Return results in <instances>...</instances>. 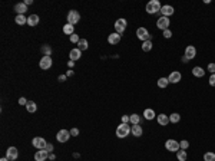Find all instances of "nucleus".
Returning a JSON list of instances; mask_svg holds the SVG:
<instances>
[{"label":"nucleus","instance_id":"412c9836","mask_svg":"<svg viewBox=\"0 0 215 161\" xmlns=\"http://www.w3.org/2000/svg\"><path fill=\"white\" fill-rule=\"evenodd\" d=\"M155 117H156V114H155L154 109H151V108H146V109L143 111V118H145V119L151 121V119H154Z\"/></svg>","mask_w":215,"mask_h":161},{"label":"nucleus","instance_id":"6ab92c4d","mask_svg":"<svg viewBox=\"0 0 215 161\" xmlns=\"http://www.w3.org/2000/svg\"><path fill=\"white\" fill-rule=\"evenodd\" d=\"M131 132H132L133 137H141V135L143 134V129L138 124V125H132V127H131Z\"/></svg>","mask_w":215,"mask_h":161},{"label":"nucleus","instance_id":"de8ad7c7","mask_svg":"<svg viewBox=\"0 0 215 161\" xmlns=\"http://www.w3.org/2000/svg\"><path fill=\"white\" fill-rule=\"evenodd\" d=\"M32 3H33V0H26V2H24V5L28 6V5H32Z\"/></svg>","mask_w":215,"mask_h":161},{"label":"nucleus","instance_id":"8fccbe9b","mask_svg":"<svg viewBox=\"0 0 215 161\" xmlns=\"http://www.w3.org/2000/svg\"><path fill=\"white\" fill-rule=\"evenodd\" d=\"M0 161H9V158H7V157H3V158H2Z\"/></svg>","mask_w":215,"mask_h":161},{"label":"nucleus","instance_id":"b1692460","mask_svg":"<svg viewBox=\"0 0 215 161\" xmlns=\"http://www.w3.org/2000/svg\"><path fill=\"white\" fill-rule=\"evenodd\" d=\"M187 157H188V154H187V151L185 150H179L177 151V158H178V161H185L187 160Z\"/></svg>","mask_w":215,"mask_h":161},{"label":"nucleus","instance_id":"09e8293b","mask_svg":"<svg viewBox=\"0 0 215 161\" xmlns=\"http://www.w3.org/2000/svg\"><path fill=\"white\" fill-rule=\"evenodd\" d=\"M73 75V71H67V73H66V76H72Z\"/></svg>","mask_w":215,"mask_h":161},{"label":"nucleus","instance_id":"f03ea898","mask_svg":"<svg viewBox=\"0 0 215 161\" xmlns=\"http://www.w3.org/2000/svg\"><path fill=\"white\" fill-rule=\"evenodd\" d=\"M131 134V127L128 124H121L116 128V137L118 138H126L128 135Z\"/></svg>","mask_w":215,"mask_h":161},{"label":"nucleus","instance_id":"7ed1b4c3","mask_svg":"<svg viewBox=\"0 0 215 161\" xmlns=\"http://www.w3.org/2000/svg\"><path fill=\"white\" fill-rule=\"evenodd\" d=\"M126 26H128L126 19H118V20L115 22V32L122 35L125 30H126Z\"/></svg>","mask_w":215,"mask_h":161},{"label":"nucleus","instance_id":"20e7f679","mask_svg":"<svg viewBox=\"0 0 215 161\" xmlns=\"http://www.w3.org/2000/svg\"><path fill=\"white\" fill-rule=\"evenodd\" d=\"M32 145H33L34 148H37V150H44L47 143H46V139L42 138V137H34L33 141H32Z\"/></svg>","mask_w":215,"mask_h":161},{"label":"nucleus","instance_id":"a19ab883","mask_svg":"<svg viewBox=\"0 0 215 161\" xmlns=\"http://www.w3.org/2000/svg\"><path fill=\"white\" fill-rule=\"evenodd\" d=\"M19 104H20V105H26V104H28V99L23 98V96H20V98H19Z\"/></svg>","mask_w":215,"mask_h":161},{"label":"nucleus","instance_id":"5701e85b","mask_svg":"<svg viewBox=\"0 0 215 161\" xmlns=\"http://www.w3.org/2000/svg\"><path fill=\"white\" fill-rule=\"evenodd\" d=\"M39 23V16L37 15H30L28 17V25L29 26H36Z\"/></svg>","mask_w":215,"mask_h":161},{"label":"nucleus","instance_id":"c756f323","mask_svg":"<svg viewBox=\"0 0 215 161\" xmlns=\"http://www.w3.org/2000/svg\"><path fill=\"white\" fill-rule=\"evenodd\" d=\"M168 85H169V81H168V78H159L158 79V86H159V88H166V86H168Z\"/></svg>","mask_w":215,"mask_h":161},{"label":"nucleus","instance_id":"cd10ccee","mask_svg":"<svg viewBox=\"0 0 215 161\" xmlns=\"http://www.w3.org/2000/svg\"><path fill=\"white\" fill-rule=\"evenodd\" d=\"M15 20H16L17 25L22 26V25H24V23H28V17H24V15H17Z\"/></svg>","mask_w":215,"mask_h":161},{"label":"nucleus","instance_id":"2f4dec72","mask_svg":"<svg viewBox=\"0 0 215 161\" xmlns=\"http://www.w3.org/2000/svg\"><path fill=\"white\" fill-rule=\"evenodd\" d=\"M204 161H215V153H211V151L205 153L204 154Z\"/></svg>","mask_w":215,"mask_h":161},{"label":"nucleus","instance_id":"0eeeda50","mask_svg":"<svg viewBox=\"0 0 215 161\" xmlns=\"http://www.w3.org/2000/svg\"><path fill=\"white\" fill-rule=\"evenodd\" d=\"M136 36H138L142 42L151 40V35H149V32H148V29L146 28H139L138 30H136Z\"/></svg>","mask_w":215,"mask_h":161},{"label":"nucleus","instance_id":"a878e982","mask_svg":"<svg viewBox=\"0 0 215 161\" xmlns=\"http://www.w3.org/2000/svg\"><path fill=\"white\" fill-rule=\"evenodd\" d=\"M89 48V43L86 39H80L79 40V43H77V49L79 50H86Z\"/></svg>","mask_w":215,"mask_h":161},{"label":"nucleus","instance_id":"37998d69","mask_svg":"<svg viewBox=\"0 0 215 161\" xmlns=\"http://www.w3.org/2000/svg\"><path fill=\"white\" fill-rule=\"evenodd\" d=\"M44 150H46V151H47V153L50 154V153H52V150H53V145H52V144H47V145H46V148H44Z\"/></svg>","mask_w":215,"mask_h":161},{"label":"nucleus","instance_id":"a18cd8bd","mask_svg":"<svg viewBox=\"0 0 215 161\" xmlns=\"http://www.w3.org/2000/svg\"><path fill=\"white\" fill-rule=\"evenodd\" d=\"M73 65H75V62H73V61H69V62H67V66H69V68H73Z\"/></svg>","mask_w":215,"mask_h":161},{"label":"nucleus","instance_id":"393cba45","mask_svg":"<svg viewBox=\"0 0 215 161\" xmlns=\"http://www.w3.org/2000/svg\"><path fill=\"white\" fill-rule=\"evenodd\" d=\"M63 32H65V33L66 35H73L75 33V28H73V25H70V23H66V25H65V26H63Z\"/></svg>","mask_w":215,"mask_h":161},{"label":"nucleus","instance_id":"f8f14e48","mask_svg":"<svg viewBox=\"0 0 215 161\" xmlns=\"http://www.w3.org/2000/svg\"><path fill=\"white\" fill-rule=\"evenodd\" d=\"M47 158H49V153L46 150H39L34 154V161H46Z\"/></svg>","mask_w":215,"mask_h":161},{"label":"nucleus","instance_id":"c03bdc74","mask_svg":"<svg viewBox=\"0 0 215 161\" xmlns=\"http://www.w3.org/2000/svg\"><path fill=\"white\" fill-rule=\"evenodd\" d=\"M66 75H60V76H59V81H60V82H63V81H66Z\"/></svg>","mask_w":215,"mask_h":161},{"label":"nucleus","instance_id":"423d86ee","mask_svg":"<svg viewBox=\"0 0 215 161\" xmlns=\"http://www.w3.org/2000/svg\"><path fill=\"white\" fill-rule=\"evenodd\" d=\"M169 25H171V20H169V17H159L158 19V22H156V26L158 29L161 30H166V29H169Z\"/></svg>","mask_w":215,"mask_h":161},{"label":"nucleus","instance_id":"1a4fd4ad","mask_svg":"<svg viewBox=\"0 0 215 161\" xmlns=\"http://www.w3.org/2000/svg\"><path fill=\"white\" fill-rule=\"evenodd\" d=\"M69 138H70V131H67V129H60L56 135V139L59 143H66Z\"/></svg>","mask_w":215,"mask_h":161},{"label":"nucleus","instance_id":"f704fd0d","mask_svg":"<svg viewBox=\"0 0 215 161\" xmlns=\"http://www.w3.org/2000/svg\"><path fill=\"white\" fill-rule=\"evenodd\" d=\"M188 147H189V143H188L187 139H184V141L179 143V148H181V150H187Z\"/></svg>","mask_w":215,"mask_h":161},{"label":"nucleus","instance_id":"9d476101","mask_svg":"<svg viewBox=\"0 0 215 161\" xmlns=\"http://www.w3.org/2000/svg\"><path fill=\"white\" fill-rule=\"evenodd\" d=\"M165 148L168 151H172V153H177L179 150V143L175 141V139H168L165 143Z\"/></svg>","mask_w":215,"mask_h":161},{"label":"nucleus","instance_id":"c9c22d12","mask_svg":"<svg viewBox=\"0 0 215 161\" xmlns=\"http://www.w3.org/2000/svg\"><path fill=\"white\" fill-rule=\"evenodd\" d=\"M79 40L80 39H79V36H77L76 33H73L70 36V42H73V43H79Z\"/></svg>","mask_w":215,"mask_h":161},{"label":"nucleus","instance_id":"7c9ffc66","mask_svg":"<svg viewBox=\"0 0 215 161\" xmlns=\"http://www.w3.org/2000/svg\"><path fill=\"white\" fill-rule=\"evenodd\" d=\"M26 108H28L29 112H34L36 109H37V106H36V104H34L33 101H28V104H26Z\"/></svg>","mask_w":215,"mask_h":161},{"label":"nucleus","instance_id":"a211bd4d","mask_svg":"<svg viewBox=\"0 0 215 161\" xmlns=\"http://www.w3.org/2000/svg\"><path fill=\"white\" fill-rule=\"evenodd\" d=\"M156 119H158V124H159V125H162V127H165V125H168V124H169V117H168V115H165V114H159V115L156 117Z\"/></svg>","mask_w":215,"mask_h":161},{"label":"nucleus","instance_id":"ea45409f","mask_svg":"<svg viewBox=\"0 0 215 161\" xmlns=\"http://www.w3.org/2000/svg\"><path fill=\"white\" fill-rule=\"evenodd\" d=\"M208 71H210L211 73H215V63H210V65H208Z\"/></svg>","mask_w":215,"mask_h":161},{"label":"nucleus","instance_id":"2eb2a0df","mask_svg":"<svg viewBox=\"0 0 215 161\" xmlns=\"http://www.w3.org/2000/svg\"><path fill=\"white\" fill-rule=\"evenodd\" d=\"M69 58H70V61H73V62L79 61V59L82 58V50H79L77 48L72 49V50H70V53H69Z\"/></svg>","mask_w":215,"mask_h":161},{"label":"nucleus","instance_id":"aec40b11","mask_svg":"<svg viewBox=\"0 0 215 161\" xmlns=\"http://www.w3.org/2000/svg\"><path fill=\"white\" fill-rule=\"evenodd\" d=\"M192 75L195 76V78H202L205 75V69L204 68H201V66H195L192 69Z\"/></svg>","mask_w":215,"mask_h":161},{"label":"nucleus","instance_id":"f257e3e1","mask_svg":"<svg viewBox=\"0 0 215 161\" xmlns=\"http://www.w3.org/2000/svg\"><path fill=\"white\" fill-rule=\"evenodd\" d=\"M146 12H148L149 15H155V13H158V12H161V9H162V6H161L159 0H151V2H148L146 3Z\"/></svg>","mask_w":215,"mask_h":161},{"label":"nucleus","instance_id":"f3484780","mask_svg":"<svg viewBox=\"0 0 215 161\" xmlns=\"http://www.w3.org/2000/svg\"><path fill=\"white\" fill-rule=\"evenodd\" d=\"M108 42H109L110 45H118L119 42H121V35L116 33V32L110 33L109 36H108Z\"/></svg>","mask_w":215,"mask_h":161},{"label":"nucleus","instance_id":"4be33fe9","mask_svg":"<svg viewBox=\"0 0 215 161\" xmlns=\"http://www.w3.org/2000/svg\"><path fill=\"white\" fill-rule=\"evenodd\" d=\"M15 12H17V15H24V12H28V6L24 3H17L15 6Z\"/></svg>","mask_w":215,"mask_h":161},{"label":"nucleus","instance_id":"ddd939ff","mask_svg":"<svg viewBox=\"0 0 215 161\" xmlns=\"http://www.w3.org/2000/svg\"><path fill=\"white\" fill-rule=\"evenodd\" d=\"M195 55H197V49H195V46H192V45L187 46V49H185V58H187L188 61L194 59Z\"/></svg>","mask_w":215,"mask_h":161},{"label":"nucleus","instance_id":"4c0bfd02","mask_svg":"<svg viewBox=\"0 0 215 161\" xmlns=\"http://www.w3.org/2000/svg\"><path fill=\"white\" fill-rule=\"evenodd\" d=\"M70 135H73V137H77V135H79V129H77V128H72V129H70Z\"/></svg>","mask_w":215,"mask_h":161},{"label":"nucleus","instance_id":"dca6fc26","mask_svg":"<svg viewBox=\"0 0 215 161\" xmlns=\"http://www.w3.org/2000/svg\"><path fill=\"white\" fill-rule=\"evenodd\" d=\"M161 13H162V16L164 17H169L174 15V7L169 5H165L162 6V9H161Z\"/></svg>","mask_w":215,"mask_h":161},{"label":"nucleus","instance_id":"6e6552de","mask_svg":"<svg viewBox=\"0 0 215 161\" xmlns=\"http://www.w3.org/2000/svg\"><path fill=\"white\" fill-rule=\"evenodd\" d=\"M39 66H40V69H43V71L50 69V66H52V58L50 56H43L40 59V62H39Z\"/></svg>","mask_w":215,"mask_h":161},{"label":"nucleus","instance_id":"39448f33","mask_svg":"<svg viewBox=\"0 0 215 161\" xmlns=\"http://www.w3.org/2000/svg\"><path fill=\"white\" fill-rule=\"evenodd\" d=\"M80 20V15H79V12L76 10H70L67 13V23H70V25H76L77 22Z\"/></svg>","mask_w":215,"mask_h":161},{"label":"nucleus","instance_id":"9b49d317","mask_svg":"<svg viewBox=\"0 0 215 161\" xmlns=\"http://www.w3.org/2000/svg\"><path fill=\"white\" fill-rule=\"evenodd\" d=\"M17 156H19V151H17L16 147H9L7 151H6V157H7L9 160H11V161L16 160Z\"/></svg>","mask_w":215,"mask_h":161},{"label":"nucleus","instance_id":"473e14b6","mask_svg":"<svg viewBox=\"0 0 215 161\" xmlns=\"http://www.w3.org/2000/svg\"><path fill=\"white\" fill-rule=\"evenodd\" d=\"M151 49H152V42H151V40L143 42V43H142V50H143V52H149Z\"/></svg>","mask_w":215,"mask_h":161},{"label":"nucleus","instance_id":"4468645a","mask_svg":"<svg viewBox=\"0 0 215 161\" xmlns=\"http://www.w3.org/2000/svg\"><path fill=\"white\" fill-rule=\"evenodd\" d=\"M182 75L181 72H178V71H174V72L169 73V76H168V81H169V83H178L179 81H181Z\"/></svg>","mask_w":215,"mask_h":161},{"label":"nucleus","instance_id":"c85d7f7f","mask_svg":"<svg viewBox=\"0 0 215 161\" xmlns=\"http://www.w3.org/2000/svg\"><path fill=\"white\" fill-rule=\"evenodd\" d=\"M181 121V115L179 114H177V112H174V114H171L169 115V122H172V124H177V122Z\"/></svg>","mask_w":215,"mask_h":161},{"label":"nucleus","instance_id":"72a5a7b5","mask_svg":"<svg viewBox=\"0 0 215 161\" xmlns=\"http://www.w3.org/2000/svg\"><path fill=\"white\" fill-rule=\"evenodd\" d=\"M42 53H44V56H50L52 48H50L49 45H43V46H42Z\"/></svg>","mask_w":215,"mask_h":161},{"label":"nucleus","instance_id":"58836bf2","mask_svg":"<svg viewBox=\"0 0 215 161\" xmlns=\"http://www.w3.org/2000/svg\"><path fill=\"white\" fill-rule=\"evenodd\" d=\"M210 85L211 86H215V73H212L210 76Z\"/></svg>","mask_w":215,"mask_h":161},{"label":"nucleus","instance_id":"bb28decb","mask_svg":"<svg viewBox=\"0 0 215 161\" xmlns=\"http://www.w3.org/2000/svg\"><path fill=\"white\" fill-rule=\"evenodd\" d=\"M129 122H131L132 125H138L139 122H141V117H139L138 114H133V115H129Z\"/></svg>","mask_w":215,"mask_h":161},{"label":"nucleus","instance_id":"e433bc0d","mask_svg":"<svg viewBox=\"0 0 215 161\" xmlns=\"http://www.w3.org/2000/svg\"><path fill=\"white\" fill-rule=\"evenodd\" d=\"M172 36V32L169 30V29H166V30H164V38H166V39H169Z\"/></svg>","mask_w":215,"mask_h":161},{"label":"nucleus","instance_id":"79ce46f5","mask_svg":"<svg viewBox=\"0 0 215 161\" xmlns=\"http://www.w3.org/2000/svg\"><path fill=\"white\" fill-rule=\"evenodd\" d=\"M129 122V115H122V124H128Z\"/></svg>","mask_w":215,"mask_h":161},{"label":"nucleus","instance_id":"49530a36","mask_svg":"<svg viewBox=\"0 0 215 161\" xmlns=\"http://www.w3.org/2000/svg\"><path fill=\"white\" fill-rule=\"evenodd\" d=\"M49 160H56V156H55V154H52V153H50V154H49Z\"/></svg>","mask_w":215,"mask_h":161}]
</instances>
